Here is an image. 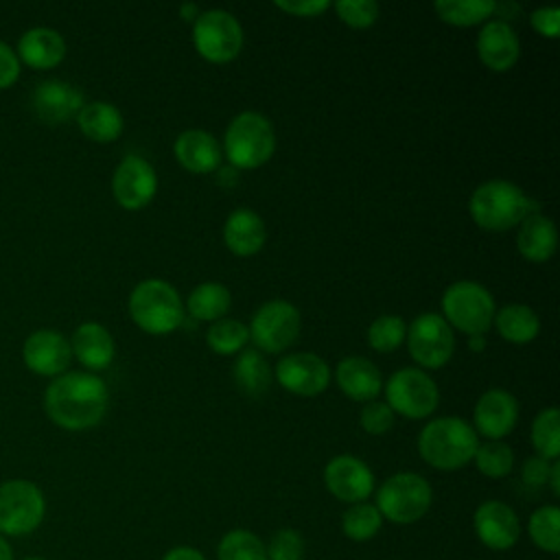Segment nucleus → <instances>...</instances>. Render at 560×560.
<instances>
[{
  "label": "nucleus",
  "mask_w": 560,
  "mask_h": 560,
  "mask_svg": "<svg viewBox=\"0 0 560 560\" xmlns=\"http://www.w3.org/2000/svg\"><path fill=\"white\" fill-rule=\"evenodd\" d=\"M276 9L289 13V15H298V18H317L324 11H328L332 4L326 0H276L273 2Z\"/></svg>",
  "instance_id": "37998d69"
},
{
  "label": "nucleus",
  "mask_w": 560,
  "mask_h": 560,
  "mask_svg": "<svg viewBox=\"0 0 560 560\" xmlns=\"http://www.w3.org/2000/svg\"><path fill=\"white\" fill-rule=\"evenodd\" d=\"M234 381L243 394L262 396L271 385V368L258 350H241L234 361Z\"/></svg>",
  "instance_id": "c756f323"
},
{
  "label": "nucleus",
  "mask_w": 560,
  "mask_h": 560,
  "mask_svg": "<svg viewBox=\"0 0 560 560\" xmlns=\"http://www.w3.org/2000/svg\"><path fill=\"white\" fill-rule=\"evenodd\" d=\"M230 306H232V293L221 282H201L190 291L186 300L188 315L199 322L223 319Z\"/></svg>",
  "instance_id": "c85d7f7f"
},
{
  "label": "nucleus",
  "mask_w": 560,
  "mask_h": 560,
  "mask_svg": "<svg viewBox=\"0 0 560 560\" xmlns=\"http://www.w3.org/2000/svg\"><path fill=\"white\" fill-rule=\"evenodd\" d=\"M438 402V385L420 368H402L385 383V405L402 418L422 420L435 411Z\"/></svg>",
  "instance_id": "1a4fd4ad"
},
{
  "label": "nucleus",
  "mask_w": 560,
  "mask_h": 560,
  "mask_svg": "<svg viewBox=\"0 0 560 560\" xmlns=\"http://www.w3.org/2000/svg\"><path fill=\"white\" fill-rule=\"evenodd\" d=\"M468 346L475 350V352H479L481 348H483V335H477V337H470V341H468Z\"/></svg>",
  "instance_id": "3c124183"
},
{
  "label": "nucleus",
  "mask_w": 560,
  "mask_h": 560,
  "mask_svg": "<svg viewBox=\"0 0 560 560\" xmlns=\"http://www.w3.org/2000/svg\"><path fill=\"white\" fill-rule=\"evenodd\" d=\"M547 483L551 486V494L558 497L560 494V462H551V470H549V479Z\"/></svg>",
  "instance_id": "de8ad7c7"
},
{
  "label": "nucleus",
  "mask_w": 560,
  "mask_h": 560,
  "mask_svg": "<svg viewBox=\"0 0 560 560\" xmlns=\"http://www.w3.org/2000/svg\"><path fill=\"white\" fill-rule=\"evenodd\" d=\"M15 55L20 63H26L33 70H50L63 61L66 39L55 28L35 26L20 35Z\"/></svg>",
  "instance_id": "412c9836"
},
{
  "label": "nucleus",
  "mask_w": 560,
  "mask_h": 560,
  "mask_svg": "<svg viewBox=\"0 0 560 560\" xmlns=\"http://www.w3.org/2000/svg\"><path fill=\"white\" fill-rule=\"evenodd\" d=\"M332 7L339 20L350 28H368L378 18V4L374 0H341Z\"/></svg>",
  "instance_id": "ea45409f"
},
{
  "label": "nucleus",
  "mask_w": 560,
  "mask_h": 560,
  "mask_svg": "<svg viewBox=\"0 0 560 560\" xmlns=\"http://www.w3.org/2000/svg\"><path fill=\"white\" fill-rule=\"evenodd\" d=\"M381 527H383V516L376 510V505L368 501L352 503L341 516V532L346 538L354 542L372 540L381 532Z\"/></svg>",
  "instance_id": "2f4dec72"
},
{
  "label": "nucleus",
  "mask_w": 560,
  "mask_h": 560,
  "mask_svg": "<svg viewBox=\"0 0 560 560\" xmlns=\"http://www.w3.org/2000/svg\"><path fill=\"white\" fill-rule=\"evenodd\" d=\"M361 429L370 435H383L394 427V411L383 400H370L359 413Z\"/></svg>",
  "instance_id": "a19ab883"
},
{
  "label": "nucleus",
  "mask_w": 560,
  "mask_h": 560,
  "mask_svg": "<svg viewBox=\"0 0 560 560\" xmlns=\"http://www.w3.org/2000/svg\"><path fill=\"white\" fill-rule=\"evenodd\" d=\"M129 315L140 330L168 335L182 326L184 304L173 284L160 278H147L129 295Z\"/></svg>",
  "instance_id": "20e7f679"
},
{
  "label": "nucleus",
  "mask_w": 560,
  "mask_h": 560,
  "mask_svg": "<svg viewBox=\"0 0 560 560\" xmlns=\"http://www.w3.org/2000/svg\"><path fill=\"white\" fill-rule=\"evenodd\" d=\"M24 560H44V558H24Z\"/></svg>",
  "instance_id": "603ef678"
},
{
  "label": "nucleus",
  "mask_w": 560,
  "mask_h": 560,
  "mask_svg": "<svg viewBox=\"0 0 560 560\" xmlns=\"http://www.w3.org/2000/svg\"><path fill=\"white\" fill-rule=\"evenodd\" d=\"M534 203L529 197L512 182L490 179L479 184L470 199L468 212L472 221L486 232H505L518 225L527 214H532Z\"/></svg>",
  "instance_id": "7ed1b4c3"
},
{
  "label": "nucleus",
  "mask_w": 560,
  "mask_h": 560,
  "mask_svg": "<svg viewBox=\"0 0 560 560\" xmlns=\"http://www.w3.org/2000/svg\"><path fill=\"white\" fill-rule=\"evenodd\" d=\"M518 420V402L505 389H488L479 396L472 409V429L488 440L505 438Z\"/></svg>",
  "instance_id": "a211bd4d"
},
{
  "label": "nucleus",
  "mask_w": 560,
  "mask_h": 560,
  "mask_svg": "<svg viewBox=\"0 0 560 560\" xmlns=\"http://www.w3.org/2000/svg\"><path fill=\"white\" fill-rule=\"evenodd\" d=\"M472 529L481 545L492 551H508L521 538V521L516 512L499 499H488L477 505Z\"/></svg>",
  "instance_id": "4468645a"
},
{
  "label": "nucleus",
  "mask_w": 560,
  "mask_h": 560,
  "mask_svg": "<svg viewBox=\"0 0 560 560\" xmlns=\"http://www.w3.org/2000/svg\"><path fill=\"white\" fill-rule=\"evenodd\" d=\"M112 192L120 208L142 210L158 192L155 168L140 155L122 158L112 175Z\"/></svg>",
  "instance_id": "ddd939ff"
},
{
  "label": "nucleus",
  "mask_w": 560,
  "mask_h": 560,
  "mask_svg": "<svg viewBox=\"0 0 560 560\" xmlns=\"http://www.w3.org/2000/svg\"><path fill=\"white\" fill-rule=\"evenodd\" d=\"M532 444L536 455L556 462L560 455V413L556 407L542 409L532 422Z\"/></svg>",
  "instance_id": "f704fd0d"
},
{
  "label": "nucleus",
  "mask_w": 560,
  "mask_h": 560,
  "mask_svg": "<svg viewBox=\"0 0 560 560\" xmlns=\"http://www.w3.org/2000/svg\"><path fill=\"white\" fill-rule=\"evenodd\" d=\"M179 15H182L186 22H195V20L199 18V9H197V4H192V2H186V4H182V9H179Z\"/></svg>",
  "instance_id": "09e8293b"
},
{
  "label": "nucleus",
  "mask_w": 560,
  "mask_h": 560,
  "mask_svg": "<svg viewBox=\"0 0 560 560\" xmlns=\"http://www.w3.org/2000/svg\"><path fill=\"white\" fill-rule=\"evenodd\" d=\"M527 534L532 542L547 551L558 553L560 551V510L558 505H542L532 512L527 521Z\"/></svg>",
  "instance_id": "72a5a7b5"
},
{
  "label": "nucleus",
  "mask_w": 560,
  "mask_h": 560,
  "mask_svg": "<svg viewBox=\"0 0 560 560\" xmlns=\"http://www.w3.org/2000/svg\"><path fill=\"white\" fill-rule=\"evenodd\" d=\"M433 501V490L429 481L411 470L394 472L376 490V510L383 521L396 525H411L420 521Z\"/></svg>",
  "instance_id": "423d86ee"
},
{
  "label": "nucleus",
  "mask_w": 560,
  "mask_h": 560,
  "mask_svg": "<svg viewBox=\"0 0 560 560\" xmlns=\"http://www.w3.org/2000/svg\"><path fill=\"white\" fill-rule=\"evenodd\" d=\"M267 560H304L306 542L304 536L293 527H282L271 534L265 545Z\"/></svg>",
  "instance_id": "58836bf2"
},
{
  "label": "nucleus",
  "mask_w": 560,
  "mask_h": 560,
  "mask_svg": "<svg viewBox=\"0 0 560 560\" xmlns=\"http://www.w3.org/2000/svg\"><path fill=\"white\" fill-rule=\"evenodd\" d=\"M497 306L492 293L472 280H457L442 295V317L451 328L468 337L483 335L494 319Z\"/></svg>",
  "instance_id": "0eeeda50"
},
{
  "label": "nucleus",
  "mask_w": 560,
  "mask_h": 560,
  "mask_svg": "<svg viewBox=\"0 0 560 560\" xmlns=\"http://www.w3.org/2000/svg\"><path fill=\"white\" fill-rule=\"evenodd\" d=\"M195 50L210 63H228L238 57L243 48L241 22L223 9L199 13L192 22Z\"/></svg>",
  "instance_id": "9d476101"
},
{
  "label": "nucleus",
  "mask_w": 560,
  "mask_h": 560,
  "mask_svg": "<svg viewBox=\"0 0 560 560\" xmlns=\"http://www.w3.org/2000/svg\"><path fill=\"white\" fill-rule=\"evenodd\" d=\"M497 9L492 0H438L433 11L451 26H475L486 22Z\"/></svg>",
  "instance_id": "7c9ffc66"
},
{
  "label": "nucleus",
  "mask_w": 560,
  "mask_h": 560,
  "mask_svg": "<svg viewBox=\"0 0 560 560\" xmlns=\"http://www.w3.org/2000/svg\"><path fill=\"white\" fill-rule=\"evenodd\" d=\"M475 466L483 477L503 479L514 468V451L501 440H488L475 451Z\"/></svg>",
  "instance_id": "e433bc0d"
},
{
  "label": "nucleus",
  "mask_w": 560,
  "mask_h": 560,
  "mask_svg": "<svg viewBox=\"0 0 560 560\" xmlns=\"http://www.w3.org/2000/svg\"><path fill=\"white\" fill-rule=\"evenodd\" d=\"M549 470H551V462L534 455V457H527L521 466V477L527 486L532 488H540L547 483L549 479Z\"/></svg>",
  "instance_id": "a18cd8bd"
},
{
  "label": "nucleus",
  "mask_w": 560,
  "mask_h": 560,
  "mask_svg": "<svg viewBox=\"0 0 560 560\" xmlns=\"http://www.w3.org/2000/svg\"><path fill=\"white\" fill-rule=\"evenodd\" d=\"M0 560H13V549L2 534H0Z\"/></svg>",
  "instance_id": "8fccbe9b"
},
{
  "label": "nucleus",
  "mask_w": 560,
  "mask_h": 560,
  "mask_svg": "<svg viewBox=\"0 0 560 560\" xmlns=\"http://www.w3.org/2000/svg\"><path fill=\"white\" fill-rule=\"evenodd\" d=\"M109 402L107 385L92 372H63L44 392V411L66 431L96 427Z\"/></svg>",
  "instance_id": "f257e3e1"
},
{
  "label": "nucleus",
  "mask_w": 560,
  "mask_h": 560,
  "mask_svg": "<svg viewBox=\"0 0 560 560\" xmlns=\"http://www.w3.org/2000/svg\"><path fill=\"white\" fill-rule=\"evenodd\" d=\"M162 560H206V556L195 549V547H188V545H177L173 549H168Z\"/></svg>",
  "instance_id": "49530a36"
},
{
  "label": "nucleus",
  "mask_w": 560,
  "mask_h": 560,
  "mask_svg": "<svg viewBox=\"0 0 560 560\" xmlns=\"http://www.w3.org/2000/svg\"><path fill=\"white\" fill-rule=\"evenodd\" d=\"M70 350L88 372H101L114 361V339L109 330L98 322H83L77 326L70 339Z\"/></svg>",
  "instance_id": "4be33fe9"
},
{
  "label": "nucleus",
  "mask_w": 560,
  "mask_h": 560,
  "mask_svg": "<svg viewBox=\"0 0 560 560\" xmlns=\"http://www.w3.org/2000/svg\"><path fill=\"white\" fill-rule=\"evenodd\" d=\"M46 514V499L37 483L9 479L0 483V534L26 536L35 532Z\"/></svg>",
  "instance_id": "6e6552de"
},
{
  "label": "nucleus",
  "mask_w": 560,
  "mask_h": 560,
  "mask_svg": "<svg viewBox=\"0 0 560 560\" xmlns=\"http://www.w3.org/2000/svg\"><path fill=\"white\" fill-rule=\"evenodd\" d=\"M223 151L236 168H258L276 151V133L267 116L258 112H241L232 118L223 136Z\"/></svg>",
  "instance_id": "39448f33"
},
{
  "label": "nucleus",
  "mask_w": 560,
  "mask_h": 560,
  "mask_svg": "<svg viewBox=\"0 0 560 560\" xmlns=\"http://www.w3.org/2000/svg\"><path fill=\"white\" fill-rule=\"evenodd\" d=\"M368 343L376 352H394L407 337V324L398 315H378L368 326Z\"/></svg>",
  "instance_id": "4c0bfd02"
},
{
  "label": "nucleus",
  "mask_w": 560,
  "mask_h": 560,
  "mask_svg": "<svg viewBox=\"0 0 560 560\" xmlns=\"http://www.w3.org/2000/svg\"><path fill=\"white\" fill-rule=\"evenodd\" d=\"M249 339V330L243 322L232 319V317H223L210 324L208 332H206V343L212 352L217 354H236L245 348Z\"/></svg>",
  "instance_id": "c9c22d12"
},
{
  "label": "nucleus",
  "mask_w": 560,
  "mask_h": 560,
  "mask_svg": "<svg viewBox=\"0 0 560 560\" xmlns=\"http://www.w3.org/2000/svg\"><path fill=\"white\" fill-rule=\"evenodd\" d=\"M479 438L464 418L442 416L429 420L418 435L420 457L438 470H457L472 462Z\"/></svg>",
  "instance_id": "f03ea898"
},
{
  "label": "nucleus",
  "mask_w": 560,
  "mask_h": 560,
  "mask_svg": "<svg viewBox=\"0 0 560 560\" xmlns=\"http://www.w3.org/2000/svg\"><path fill=\"white\" fill-rule=\"evenodd\" d=\"M267 238L265 221L252 208H236L223 223V243L236 256H254Z\"/></svg>",
  "instance_id": "393cba45"
},
{
  "label": "nucleus",
  "mask_w": 560,
  "mask_h": 560,
  "mask_svg": "<svg viewBox=\"0 0 560 560\" xmlns=\"http://www.w3.org/2000/svg\"><path fill=\"white\" fill-rule=\"evenodd\" d=\"M558 245V232L551 219L545 214L532 212L521 221L516 234V249L529 262H547Z\"/></svg>",
  "instance_id": "a878e982"
},
{
  "label": "nucleus",
  "mask_w": 560,
  "mask_h": 560,
  "mask_svg": "<svg viewBox=\"0 0 560 560\" xmlns=\"http://www.w3.org/2000/svg\"><path fill=\"white\" fill-rule=\"evenodd\" d=\"M324 483L335 499L352 505L365 501L372 494L374 472L363 459L354 455H337L324 468Z\"/></svg>",
  "instance_id": "2eb2a0df"
},
{
  "label": "nucleus",
  "mask_w": 560,
  "mask_h": 560,
  "mask_svg": "<svg viewBox=\"0 0 560 560\" xmlns=\"http://www.w3.org/2000/svg\"><path fill=\"white\" fill-rule=\"evenodd\" d=\"M529 24L538 35L547 39H556L560 35V9L540 7L529 13Z\"/></svg>",
  "instance_id": "79ce46f5"
},
{
  "label": "nucleus",
  "mask_w": 560,
  "mask_h": 560,
  "mask_svg": "<svg viewBox=\"0 0 560 560\" xmlns=\"http://www.w3.org/2000/svg\"><path fill=\"white\" fill-rule=\"evenodd\" d=\"M407 348L420 368H444L455 352L453 328L438 313H420L407 326Z\"/></svg>",
  "instance_id": "f8f14e48"
},
{
  "label": "nucleus",
  "mask_w": 560,
  "mask_h": 560,
  "mask_svg": "<svg viewBox=\"0 0 560 560\" xmlns=\"http://www.w3.org/2000/svg\"><path fill=\"white\" fill-rule=\"evenodd\" d=\"M335 378L339 389L359 402H370L383 389L381 370L365 357H346L337 363Z\"/></svg>",
  "instance_id": "b1692460"
},
{
  "label": "nucleus",
  "mask_w": 560,
  "mask_h": 560,
  "mask_svg": "<svg viewBox=\"0 0 560 560\" xmlns=\"http://www.w3.org/2000/svg\"><path fill=\"white\" fill-rule=\"evenodd\" d=\"M276 378L291 394L317 396L330 383V368L313 352H291L278 361Z\"/></svg>",
  "instance_id": "f3484780"
},
{
  "label": "nucleus",
  "mask_w": 560,
  "mask_h": 560,
  "mask_svg": "<svg viewBox=\"0 0 560 560\" xmlns=\"http://www.w3.org/2000/svg\"><path fill=\"white\" fill-rule=\"evenodd\" d=\"M85 105L81 90L61 79H46L33 90V109L46 125H63Z\"/></svg>",
  "instance_id": "6ab92c4d"
},
{
  "label": "nucleus",
  "mask_w": 560,
  "mask_h": 560,
  "mask_svg": "<svg viewBox=\"0 0 560 560\" xmlns=\"http://www.w3.org/2000/svg\"><path fill=\"white\" fill-rule=\"evenodd\" d=\"M20 59L15 50L0 39V90L11 88L20 79Z\"/></svg>",
  "instance_id": "c03bdc74"
},
{
  "label": "nucleus",
  "mask_w": 560,
  "mask_h": 560,
  "mask_svg": "<svg viewBox=\"0 0 560 560\" xmlns=\"http://www.w3.org/2000/svg\"><path fill=\"white\" fill-rule=\"evenodd\" d=\"M77 125L81 133L92 142H114L122 133V114L116 105L107 101H92L77 114Z\"/></svg>",
  "instance_id": "bb28decb"
},
{
  "label": "nucleus",
  "mask_w": 560,
  "mask_h": 560,
  "mask_svg": "<svg viewBox=\"0 0 560 560\" xmlns=\"http://www.w3.org/2000/svg\"><path fill=\"white\" fill-rule=\"evenodd\" d=\"M477 55L492 72H508L521 55L516 31L505 20H490L477 35Z\"/></svg>",
  "instance_id": "aec40b11"
},
{
  "label": "nucleus",
  "mask_w": 560,
  "mask_h": 560,
  "mask_svg": "<svg viewBox=\"0 0 560 560\" xmlns=\"http://www.w3.org/2000/svg\"><path fill=\"white\" fill-rule=\"evenodd\" d=\"M217 560H267L265 542L249 529H230L217 545Z\"/></svg>",
  "instance_id": "473e14b6"
},
{
  "label": "nucleus",
  "mask_w": 560,
  "mask_h": 560,
  "mask_svg": "<svg viewBox=\"0 0 560 560\" xmlns=\"http://www.w3.org/2000/svg\"><path fill=\"white\" fill-rule=\"evenodd\" d=\"M492 324L510 343H527L538 337L540 319L534 308L525 304H508L494 313Z\"/></svg>",
  "instance_id": "cd10ccee"
},
{
  "label": "nucleus",
  "mask_w": 560,
  "mask_h": 560,
  "mask_svg": "<svg viewBox=\"0 0 560 560\" xmlns=\"http://www.w3.org/2000/svg\"><path fill=\"white\" fill-rule=\"evenodd\" d=\"M302 319L300 311L287 300H269L265 302L252 317L247 326L249 339L254 341L256 350L260 352H282L291 348L300 335Z\"/></svg>",
  "instance_id": "9b49d317"
},
{
  "label": "nucleus",
  "mask_w": 560,
  "mask_h": 560,
  "mask_svg": "<svg viewBox=\"0 0 560 560\" xmlns=\"http://www.w3.org/2000/svg\"><path fill=\"white\" fill-rule=\"evenodd\" d=\"M177 162L195 175L212 173L221 162V147L217 138L203 129L182 131L173 144Z\"/></svg>",
  "instance_id": "5701e85b"
},
{
  "label": "nucleus",
  "mask_w": 560,
  "mask_h": 560,
  "mask_svg": "<svg viewBox=\"0 0 560 560\" xmlns=\"http://www.w3.org/2000/svg\"><path fill=\"white\" fill-rule=\"evenodd\" d=\"M22 359L33 374L57 378L70 368V341L59 330L39 328L24 339Z\"/></svg>",
  "instance_id": "dca6fc26"
}]
</instances>
